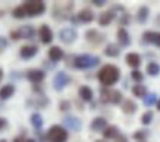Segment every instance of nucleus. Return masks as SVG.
Listing matches in <instances>:
<instances>
[{"mask_svg":"<svg viewBox=\"0 0 160 142\" xmlns=\"http://www.w3.org/2000/svg\"><path fill=\"white\" fill-rule=\"evenodd\" d=\"M6 125H8V121H6V119H3V117H0V132H2L3 129H5Z\"/></svg>","mask_w":160,"mask_h":142,"instance_id":"nucleus-39","label":"nucleus"},{"mask_svg":"<svg viewBox=\"0 0 160 142\" xmlns=\"http://www.w3.org/2000/svg\"><path fill=\"white\" fill-rule=\"evenodd\" d=\"M64 126L70 129V130H79L80 127H82V121H80L77 117L74 115H67L65 119H64Z\"/></svg>","mask_w":160,"mask_h":142,"instance_id":"nucleus-10","label":"nucleus"},{"mask_svg":"<svg viewBox=\"0 0 160 142\" xmlns=\"http://www.w3.org/2000/svg\"><path fill=\"white\" fill-rule=\"evenodd\" d=\"M157 110H159V111H160V99H159V101H157Z\"/></svg>","mask_w":160,"mask_h":142,"instance_id":"nucleus-44","label":"nucleus"},{"mask_svg":"<svg viewBox=\"0 0 160 142\" xmlns=\"http://www.w3.org/2000/svg\"><path fill=\"white\" fill-rule=\"evenodd\" d=\"M17 31H18V34H19V39H33L36 34V30L31 25H22Z\"/></svg>","mask_w":160,"mask_h":142,"instance_id":"nucleus-14","label":"nucleus"},{"mask_svg":"<svg viewBox=\"0 0 160 142\" xmlns=\"http://www.w3.org/2000/svg\"><path fill=\"white\" fill-rule=\"evenodd\" d=\"M132 93H133L137 98H142L144 99V96L147 95V87L144 85H139V83H138V85H135L132 87Z\"/></svg>","mask_w":160,"mask_h":142,"instance_id":"nucleus-26","label":"nucleus"},{"mask_svg":"<svg viewBox=\"0 0 160 142\" xmlns=\"http://www.w3.org/2000/svg\"><path fill=\"white\" fill-rule=\"evenodd\" d=\"M39 52V49H37V46L34 45H25L21 47V51H19V55L24 58V59H30V58H33Z\"/></svg>","mask_w":160,"mask_h":142,"instance_id":"nucleus-11","label":"nucleus"},{"mask_svg":"<svg viewBox=\"0 0 160 142\" xmlns=\"http://www.w3.org/2000/svg\"><path fill=\"white\" fill-rule=\"evenodd\" d=\"M0 142H8V141L6 139H0Z\"/></svg>","mask_w":160,"mask_h":142,"instance_id":"nucleus-46","label":"nucleus"},{"mask_svg":"<svg viewBox=\"0 0 160 142\" xmlns=\"http://www.w3.org/2000/svg\"><path fill=\"white\" fill-rule=\"evenodd\" d=\"M12 15H13V18H17V19H21V18L27 17L24 6H18V7H15V9H13V12H12Z\"/></svg>","mask_w":160,"mask_h":142,"instance_id":"nucleus-31","label":"nucleus"},{"mask_svg":"<svg viewBox=\"0 0 160 142\" xmlns=\"http://www.w3.org/2000/svg\"><path fill=\"white\" fill-rule=\"evenodd\" d=\"M120 79V70L113 65V64H108V65H104L102 68L99 70L98 73V80L99 83L105 87H110L113 86L114 83H117Z\"/></svg>","mask_w":160,"mask_h":142,"instance_id":"nucleus-1","label":"nucleus"},{"mask_svg":"<svg viewBox=\"0 0 160 142\" xmlns=\"http://www.w3.org/2000/svg\"><path fill=\"white\" fill-rule=\"evenodd\" d=\"M99 64V58L95 56V55H89V53H85V55H79V56L74 58V67L80 70H88V68H93Z\"/></svg>","mask_w":160,"mask_h":142,"instance_id":"nucleus-2","label":"nucleus"},{"mask_svg":"<svg viewBox=\"0 0 160 142\" xmlns=\"http://www.w3.org/2000/svg\"><path fill=\"white\" fill-rule=\"evenodd\" d=\"M148 15H150V9H148V7H147V6H141V7L138 9L137 18H138V21L142 24V22H145V21L148 19Z\"/></svg>","mask_w":160,"mask_h":142,"instance_id":"nucleus-25","label":"nucleus"},{"mask_svg":"<svg viewBox=\"0 0 160 142\" xmlns=\"http://www.w3.org/2000/svg\"><path fill=\"white\" fill-rule=\"evenodd\" d=\"M101 99L104 102L110 104H120L123 99V95L120 91H110V89H102L101 91Z\"/></svg>","mask_w":160,"mask_h":142,"instance_id":"nucleus-5","label":"nucleus"},{"mask_svg":"<svg viewBox=\"0 0 160 142\" xmlns=\"http://www.w3.org/2000/svg\"><path fill=\"white\" fill-rule=\"evenodd\" d=\"M144 37V42H147V43H153L154 42V37H156V33L154 31H145L142 34Z\"/></svg>","mask_w":160,"mask_h":142,"instance_id":"nucleus-34","label":"nucleus"},{"mask_svg":"<svg viewBox=\"0 0 160 142\" xmlns=\"http://www.w3.org/2000/svg\"><path fill=\"white\" fill-rule=\"evenodd\" d=\"M105 127H107V120L104 119V117H97V119L92 120L91 123V129L95 132H104L105 130Z\"/></svg>","mask_w":160,"mask_h":142,"instance_id":"nucleus-15","label":"nucleus"},{"mask_svg":"<svg viewBox=\"0 0 160 142\" xmlns=\"http://www.w3.org/2000/svg\"><path fill=\"white\" fill-rule=\"evenodd\" d=\"M13 142H25L22 139V138H15V139H13Z\"/></svg>","mask_w":160,"mask_h":142,"instance_id":"nucleus-42","label":"nucleus"},{"mask_svg":"<svg viewBox=\"0 0 160 142\" xmlns=\"http://www.w3.org/2000/svg\"><path fill=\"white\" fill-rule=\"evenodd\" d=\"M114 12L113 11H108V12H102L101 15H99V18H98V22H99V25L101 27H107V25H110L111 24V21L114 19Z\"/></svg>","mask_w":160,"mask_h":142,"instance_id":"nucleus-13","label":"nucleus"},{"mask_svg":"<svg viewBox=\"0 0 160 142\" xmlns=\"http://www.w3.org/2000/svg\"><path fill=\"white\" fill-rule=\"evenodd\" d=\"M102 135L105 139H116V138L120 135L119 129L116 127V126H107L105 127V130L102 132Z\"/></svg>","mask_w":160,"mask_h":142,"instance_id":"nucleus-23","label":"nucleus"},{"mask_svg":"<svg viewBox=\"0 0 160 142\" xmlns=\"http://www.w3.org/2000/svg\"><path fill=\"white\" fill-rule=\"evenodd\" d=\"M2 79H3V70L0 68V81H2Z\"/></svg>","mask_w":160,"mask_h":142,"instance_id":"nucleus-43","label":"nucleus"},{"mask_svg":"<svg viewBox=\"0 0 160 142\" xmlns=\"http://www.w3.org/2000/svg\"><path fill=\"white\" fill-rule=\"evenodd\" d=\"M68 76L64 73V71H58L55 74V77H53V87H55V91H62L65 86L68 85Z\"/></svg>","mask_w":160,"mask_h":142,"instance_id":"nucleus-7","label":"nucleus"},{"mask_svg":"<svg viewBox=\"0 0 160 142\" xmlns=\"http://www.w3.org/2000/svg\"><path fill=\"white\" fill-rule=\"evenodd\" d=\"M97 142H104V141H97Z\"/></svg>","mask_w":160,"mask_h":142,"instance_id":"nucleus-47","label":"nucleus"},{"mask_svg":"<svg viewBox=\"0 0 160 142\" xmlns=\"http://www.w3.org/2000/svg\"><path fill=\"white\" fill-rule=\"evenodd\" d=\"M25 142H36L34 139H25Z\"/></svg>","mask_w":160,"mask_h":142,"instance_id":"nucleus-45","label":"nucleus"},{"mask_svg":"<svg viewBox=\"0 0 160 142\" xmlns=\"http://www.w3.org/2000/svg\"><path fill=\"white\" fill-rule=\"evenodd\" d=\"M59 40L62 42V43H73L76 39H77V33H76L74 28H71V27H67V28H62L59 31V34H58Z\"/></svg>","mask_w":160,"mask_h":142,"instance_id":"nucleus-6","label":"nucleus"},{"mask_svg":"<svg viewBox=\"0 0 160 142\" xmlns=\"http://www.w3.org/2000/svg\"><path fill=\"white\" fill-rule=\"evenodd\" d=\"M104 53L110 58H116L120 55V47L116 45V43H110V45H107V47L104 49Z\"/></svg>","mask_w":160,"mask_h":142,"instance_id":"nucleus-22","label":"nucleus"},{"mask_svg":"<svg viewBox=\"0 0 160 142\" xmlns=\"http://www.w3.org/2000/svg\"><path fill=\"white\" fill-rule=\"evenodd\" d=\"M148 130H137L133 133V139L138 142H145V139L148 138Z\"/></svg>","mask_w":160,"mask_h":142,"instance_id":"nucleus-30","label":"nucleus"},{"mask_svg":"<svg viewBox=\"0 0 160 142\" xmlns=\"http://www.w3.org/2000/svg\"><path fill=\"white\" fill-rule=\"evenodd\" d=\"M92 3H93L95 6H98V7H101V6H104L105 3H107V2H105V0H93Z\"/></svg>","mask_w":160,"mask_h":142,"instance_id":"nucleus-37","label":"nucleus"},{"mask_svg":"<svg viewBox=\"0 0 160 142\" xmlns=\"http://www.w3.org/2000/svg\"><path fill=\"white\" fill-rule=\"evenodd\" d=\"M153 117H154V114L151 113V111H145V113L141 115V123H142L144 126L150 125V123L153 121Z\"/></svg>","mask_w":160,"mask_h":142,"instance_id":"nucleus-32","label":"nucleus"},{"mask_svg":"<svg viewBox=\"0 0 160 142\" xmlns=\"http://www.w3.org/2000/svg\"><path fill=\"white\" fill-rule=\"evenodd\" d=\"M11 37H12L13 40H18V39H19V34H18V31H12V33H11Z\"/></svg>","mask_w":160,"mask_h":142,"instance_id":"nucleus-41","label":"nucleus"},{"mask_svg":"<svg viewBox=\"0 0 160 142\" xmlns=\"http://www.w3.org/2000/svg\"><path fill=\"white\" fill-rule=\"evenodd\" d=\"M27 79H28L31 83L39 85V83H42L43 79H45V71H42V70H30V71H27Z\"/></svg>","mask_w":160,"mask_h":142,"instance_id":"nucleus-9","label":"nucleus"},{"mask_svg":"<svg viewBox=\"0 0 160 142\" xmlns=\"http://www.w3.org/2000/svg\"><path fill=\"white\" fill-rule=\"evenodd\" d=\"M154 104H157V95L156 93H147L144 96V105L145 107H151Z\"/></svg>","mask_w":160,"mask_h":142,"instance_id":"nucleus-28","label":"nucleus"},{"mask_svg":"<svg viewBox=\"0 0 160 142\" xmlns=\"http://www.w3.org/2000/svg\"><path fill=\"white\" fill-rule=\"evenodd\" d=\"M147 73H148V76H159L160 73V65L157 62H148V65H147Z\"/></svg>","mask_w":160,"mask_h":142,"instance_id":"nucleus-27","label":"nucleus"},{"mask_svg":"<svg viewBox=\"0 0 160 142\" xmlns=\"http://www.w3.org/2000/svg\"><path fill=\"white\" fill-rule=\"evenodd\" d=\"M79 96L82 98L83 101L89 102V101L93 99V92H92V89L89 87V86H82V87L79 89Z\"/></svg>","mask_w":160,"mask_h":142,"instance_id":"nucleus-21","label":"nucleus"},{"mask_svg":"<svg viewBox=\"0 0 160 142\" xmlns=\"http://www.w3.org/2000/svg\"><path fill=\"white\" fill-rule=\"evenodd\" d=\"M39 37L42 40V43H45V45H49L52 40H53V33H52V30L49 28V25H46L43 24L39 30Z\"/></svg>","mask_w":160,"mask_h":142,"instance_id":"nucleus-8","label":"nucleus"},{"mask_svg":"<svg viewBox=\"0 0 160 142\" xmlns=\"http://www.w3.org/2000/svg\"><path fill=\"white\" fill-rule=\"evenodd\" d=\"M8 47V40L5 39V37H2L0 36V52H3Z\"/></svg>","mask_w":160,"mask_h":142,"instance_id":"nucleus-35","label":"nucleus"},{"mask_svg":"<svg viewBox=\"0 0 160 142\" xmlns=\"http://www.w3.org/2000/svg\"><path fill=\"white\" fill-rule=\"evenodd\" d=\"M13 93H15V86L5 85L0 89V99H2V101H6V99H9V98L13 96Z\"/></svg>","mask_w":160,"mask_h":142,"instance_id":"nucleus-16","label":"nucleus"},{"mask_svg":"<svg viewBox=\"0 0 160 142\" xmlns=\"http://www.w3.org/2000/svg\"><path fill=\"white\" fill-rule=\"evenodd\" d=\"M64 58V52L61 47H58V46H53L49 49V59L53 61V62H58V61H61Z\"/></svg>","mask_w":160,"mask_h":142,"instance_id":"nucleus-17","label":"nucleus"},{"mask_svg":"<svg viewBox=\"0 0 160 142\" xmlns=\"http://www.w3.org/2000/svg\"><path fill=\"white\" fill-rule=\"evenodd\" d=\"M117 40H119L120 46H129L131 45L129 33H128L125 28H119V31H117Z\"/></svg>","mask_w":160,"mask_h":142,"instance_id":"nucleus-19","label":"nucleus"},{"mask_svg":"<svg viewBox=\"0 0 160 142\" xmlns=\"http://www.w3.org/2000/svg\"><path fill=\"white\" fill-rule=\"evenodd\" d=\"M22 6H24V9H25L27 17H39V15H42V13L45 12V9H46L45 3H43V2H40V0L25 2Z\"/></svg>","mask_w":160,"mask_h":142,"instance_id":"nucleus-4","label":"nucleus"},{"mask_svg":"<svg viewBox=\"0 0 160 142\" xmlns=\"http://www.w3.org/2000/svg\"><path fill=\"white\" fill-rule=\"evenodd\" d=\"M131 77L135 80L137 83H141V81H142V79H144V74L141 73L139 70H133V71H132V74H131Z\"/></svg>","mask_w":160,"mask_h":142,"instance_id":"nucleus-33","label":"nucleus"},{"mask_svg":"<svg viewBox=\"0 0 160 142\" xmlns=\"http://www.w3.org/2000/svg\"><path fill=\"white\" fill-rule=\"evenodd\" d=\"M48 139L49 142H67L68 139V132L62 126L53 125L48 132Z\"/></svg>","mask_w":160,"mask_h":142,"instance_id":"nucleus-3","label":"nucleus"},{"mask_svg":"<svg viewBox=\"0 0 160 142\" xmlns=\"http://www.w3.org/2000/svg\"><path fill=\"white\" fill-rule=\"evenodd\" d=\"M77 18H79L80 22H92L93 21V12L91 11V9H83V11H80L79 13H77Z\"/></svg>","mask_w":160,"mask_h":142,"instance_id":"nucleus-20","label":"nucleus"},{"mask_svg":"<svg viewBox=\"0 0 160 142\" xmlns=\"http://www.w3.org/2000/svg\"><path fill=\"white\" fill-rule=\"evenodd\" d=\"M86 40L92 42V43H101L104 40V36L99 34L97 30H88L86 31Z\"/></svg>","mask_w":160,"mask_h":142,"instance_id":"nucleus-18","label":"nucleus"},{"mask_svg":"<svg viewBox=\"0 0 160 142\" xmlns=\"http://www.w3.org/2000/svg\"><path fill=\"white\" fill-rule=\"evenodd\" d=\"M59 108H61V111H67V110L70 108V104L67 102V101H62L61 105H59Z\"/></svg>","mask_w":160,"mask_h":142,"instance_id":"nucleus-36","label":"nucleus"},{"mask_svg":"<svg viewBox=\"0 0 160 142\" xmlns=\"http://www.w3.org/2000/svg\"><path fill=\"white\" fill-rule=\"evenodd\" d=\"M153 45H156L157 47H160V33H156V37H154V42Z\"/></svg>","mask_w":160,"mask_h":142,"instance_id":"nucleus-38","label":"nucleus"},{"mask_svg":"<svg viewBox=\"0 0 160 142\" xmlns=\"http://www.w3.org/2000/svg\"><path fill=\"white\" fill-rule=\"evenodd\" d=\"M126 64L129 65V67H132L133 70H137L139 65H141V56L138 55V53H135V52H131V53H128L126 55Z\"/></svg>","mask_w":160,"mask_h":142,"instance_id":"nucleus-12","label":"nucleus"},{"mask_svg":"<svg viewBox=\"0 0 160 142\" xmlns=\"http://www.w3.org/2000/svg\"><path fill=\"white\" fill-rule=\"evenodd\" d=\"M122 111L125 114H133L137 111V104L133 102L132 99H126V101H123V104H122Z\"/></svg>","mask_w":160,"mask_h":142,"instance_id":"nucleus-24","label":"nucleus"},{"mask_svg":"<svg viewBox=\"0 0 160 142\" xmlns=\"http://www.w3.org/2000/svg\"><path fill=\"white\" fill-rule=\"evenodd\" d=\"M30 121H31L33 127H36V129H40V127L43 126V119H42V115H40V114H37V113L31 115Z\"/></svg>","mask_w":160,"mask_h":142,"instance_id":"nucleus-29","label":"nucleus"},{"mask_svg":"<svg viewBox=\"0 0 160 142\" xmlns=\"http://www.w3.org/2000/svg\"><path fill=\"white\" fill-rule=\"evenodd\" d=\"M116 142H128V138L125 135H119V136L116 138Z\"/></svg>","mask_w":160,"mask_h":142,"instance_id":"nucleus-40","label":"nucleus"}]
</instances>
